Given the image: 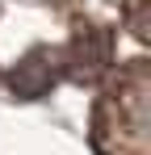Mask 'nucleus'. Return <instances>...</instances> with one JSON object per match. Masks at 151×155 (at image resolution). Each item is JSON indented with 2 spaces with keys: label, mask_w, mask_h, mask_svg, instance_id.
I'll list each match as a JSON object with an SVG mask.
<instances>
[{
  "label": "nucleus",
  "mask_w": 151,
  "mask_h": 155,
  "mask_svg": "<svg viewBox=\"0 0 151 155\" xmlns=\"http://www.w3.org/2000/svg\"><path fill=\"white\" fill-rule=\"evenodd\" d=\"M46 84H50V67H42V54L25 59L21 67L13 71V92H21V97H38Z\"/></svg>",
  "instance_id": "f257e3e1"
}]
</instances>
